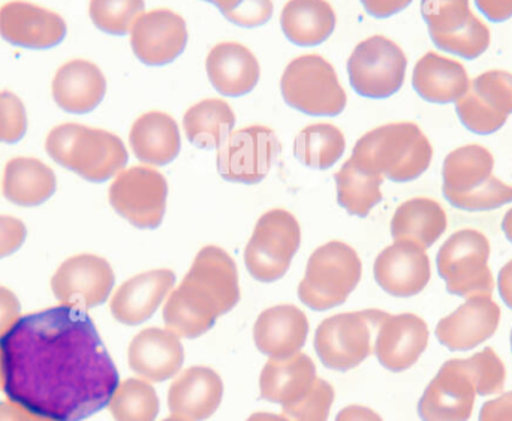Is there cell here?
<instances>
[{
    "label": "cell",
    "mask_w": 512,
    "mask_h": 421,
    "mask_svg": "<svg viewBox=\"0 0 512 421\" xmlns=\"http://www.w3.org/2000/svg\"><path fill=\"white\" fill-rule=\"evenodd\" d=\"M0 369L9 401L56 421L89 419L119 386L92 318L63 305L21 317L0 336Z\"/></svg>",
    "instance_id": "obj_1"
},
{
    "label": "cell",
    "mask_w": 512,
    "mask_h": 421,
    "mask_svg": "<svg viewBox=\"0 0 512 421\" xmlns=\"http://www.w3.org/2000/svg\"><path fill=\"white\" fill-rule=\"evenodd\" d=\"M239 302L236 263L224 249L206 246L198 252L180 287L168 296L164 323L179 338H200Z\"/></svg>",
    "instance_id": "obj_2"
},
{
    "label": "cell",
    "mask_w": 512,
    "mask_h": 421,
    "mask_svg": "<svg viewBox=\"0 0 512 421\" xmlns=\"http://www.w3.org/2000/svg\"><path fill=\"white\" fill-rule=\"evenodd\" d=\"M351 158L369 173L405 183L429 170L433 147L415 123H390L364 134Z\"/></svg>",
    "instance_id": "obj_3"
},
{
    "label": "cell",
    "mask_w": 512,
    "mask_h": 421,
    "mask_svg": "<svg viewBox=\"0 0 512 421\" xmlns=\"http://www.w3.org/2000/svg\"><path fill=\"white\" fill-rule=\"evenodd\" d=\"M57 164L93 183L110 180L125 170L128 150L117 135L78 123L56 126L45 141Z\"/></svg>",
    "instance_id": "obj_4"
},
{
    "label": "cell",
    "mask_w": 512,
    "mask_h": 421,
    "mask_svg": "<svg viewBox=\"0 0 512 421\" xmlns=\"http://www.w3.org/2000/svg\"><path fill=\"white\" fill-rule=\"evenodd\" d=\"M495 158L478 144L460 147L445 158V200L465 212H489L512 203V186L493 176Z\"/></svg>",
    "instance_id": "obj_5"
},
{
    "label": "cell",
    "mask_w": 512,
    "mask_h": 421,
    "mask_svg": "<svg viewBox=\"0 0 512 421\" xmlns=\"http://www.w3.org/2000/svg\"><path fill=\"white\" fill-rule=\"evenodd\" d=\"M361 272L363 266L354 248L343 242L325 243L310 255L298 297L313 311L337 308L360 284Z\"/></svg>",
    "instance_id": "obj_6"
},
{
    "label": "cell",
    "mask_w": 512,
    "mask_h": 421,
    "mask_svg": "<svg viewBox=\"0 0 512 421\" xmlns=\"http://www.w3.org/2000/svg\"><path fill=\"white\" fill-rule=\"evenodd\" d=\"M280 90L289 107L307 116H339L348 101L333 66L318 54L292 60L283 72Z\"/></svg>",
    "instance_id": "obj_7"
},
{
    "label": "cell",
    "mask_w": 512,
    "mask_h": 421,
    "mask_svg": "<svg viewBox=\"0 0 512 421\" xmlns=\"http://www.w3.org/2000/svg\"><path fill=\"white\" fill-rule=\"evenodd\" d=\"M387 312L378 309L334 315L319 324L315 351L322 365L346 372L360 366L372 354L379 324Z\"/></svg>",
    "instance_id": "obj_8"
},
{
    "label": "cell",
    "mask_w": 512,
    "mask_h": 421,
    "mask_svg": "<svg viewBox=\"0 0 512 421\" xmlns=\"http://www.w3.org/2000/svg\"><path fill=\"white\" fill-rule=\"evenodd\" d=\"M490 252L489 240L480 231L454 233L439 249L436 260L448 293L463 299L492 296L495 279L489 267Z\"/></svg>",
    "instance_id": "obj_9"
},
{
    "label": "cell",
    "mask_w": 512,
    "mask_h": 421,
    "mask_svg": "<svg viewBox=\"0 0 512 421\" xmlns=\"http://www.w3.org/2000/svg\"><path fill=\"white\" fill-rule=\"evenodd\" d=\"M301 243L300 224L282 209L259 218L245 249V264L256 281L271 284L286 275Z\"/></svg>",
    "instance_id": "obj_10"
},
{
    "label": "cell",
    "mask_w": 512,
    "mask_h": 421,
    "mask_svg": "<svg viewBox=\"0 0 512 421\" xmlns=\"http://www.w3.org/2000/svg\"><path fill=\"white\" fill-rule=\"evenodd\" d=\"M421 15L439 50L474 60L490 47L489 27L475 17L469 0H421Z\"/></svg>",
    "instance_id": "obj_11"
},
{
    "label": "cell",
    "mask_w": 512,
    "mask_h": 421,
    "mask_svg": "<svg viewBox=\"0 0 512 421\" xmlns=\"http://www.w3.org/2000/svg\"><path fill=\"white\" fill-rule=\"evenodd\" d=\"M406 68L408 59L402 48L381 35L360 42L348 60L352 89L370 99L396 95L405 83Z\"/></svg>",
    "instance_id": "obj_12"
},
{
    "label": "cell",
    "mask_w": 512,
    "mask_h": 421,
    "mask_svg": "<svg viewBox=\"0 0 512 421\" xmlns=\"http://www.w3.org/2000/svg\"><path fill=\"white\" fill-rule=\"evenodd\" d=\"M108 197L113 209L129 224L155 230L164 221L168 183L153 168L132 167L117 174Z\"/></svg>",
    "instance_id": "obj_13"
},
{
    "label": "cell",
    "mask_w": 512,
    "mask_h": 421,
    "mask_svg": "<svg viewBox=\"0 0 512 421\" xmlns=\"http://www.w3.org/2000/svg\"><path fill=\"white\" fill-rule=\"evenodd\" d=\"M280 153L277 135L265 126L233 132L219 147L218 171L228 182L256 185L270 173Z\"/></svg>",
    "instance_id": "obj_14"
},
{
    "label": "cell",
    "mask_w": 512,
    "mask_h": 421,
    "mask_svg": "<svg viewBox=\"0 0 512 421\" xmlns=\"http://www.w3.org/2000/svg\"><path fill=\"white\" fill-rule=\"evenodd\" d=\"M460 122L478 135L498 132L512 114V74L493 69L478 75L457 101Z\"/></svg>",
    "instance_id": "obj_15"
},
{
    "label": "cell",
    "mask_w": 512,
    "mask_h": 421,
    "mask_svg": "<svg viewBox=\"0 0 512 421\" xmlns=\"http://www.w3.org/2000/svg\"><path fill=\"white\" fill-rule=\"evenodd\" d=\"M114 282L116 278L107 260L84 254L69 258L59 267L51 279V290L60 305L83 311L104 305Z\"/></svg>",
    "instance_id": "obj_16"
},
{
    "label": "cell",
    "mask_w": 512,
    "mask_h": 421,
    "mask_svg": "<svg viewBox=\"0 0 512 421\" xmlns=\"http://www.w3.org/2000/svg\"><path fill=\"white\" fill-rule=\"evenodd\" d=\"M66 33L59 14L35 3L15 0L0 8V36L15 47L48 50L62 44Z\"/></svg>",
    "instance_id": "obj_17"
},
{
    "label": "cell",
    "mask_w": 512,
    "mask_h": 421,
    "mask_svg": "<svg viewBox=\"0 0 512 421\" xmlns=\"http://www.w3.org/2000/svg\"><path fill=\"white\" fill-rule=\"evenodd\" d=\"M188 44V26L170 9L144 12L131 29V47L140 62L164 66L174 62Z\"/></svg>",
    "instance_id": "obj_18"
},
{
    "label": "cell",
    "mask_w": 512,
    "mask_h": 421,
    "mask_svg": "<svg viewBox=\"0 0 512 421\" xmlns=\"http://www.w3.org/2000/svg\"><path fill=\"white\" fill-rule=\"evenodd\" d=\"M373 272L385 293L403 299L420 294L432 278V267L426 251L405 240L385 248L376 258Z\"/></svg>",
    "instance_id": "obj_19"
},
{
    "label": "cell",
    "mask_w": 512,
    "mask_h": 421,
    "mask_svg": "<svg viewBox=\"0 0 512 421\" xmlns=\"http://www.w3.org/2000/svg\"><path fill=\"white\" fill-rule=\"evenodd\" d=\"M429 327L414 314L390 315L379 324L373 353L391 372L408 371L426 351Z\"/></svg>",
    "instance_id": "obj_20"
},
{
    "label": "cell",
    "mask_w": 512,
    "mask_h": 421,
    "mask_svg": "<svg viewBox=\"0 0 512 421\" xmlns=\"http://www.w3.org/2000/svg\"><path fill=\"white\" fill-rule=\"evenodd\" d=\"M501 321V308L492 296L466 299L436 326V338L451 351H469L493 338Z\"/></svg>",
    "instance_id": "obj_21"
},
{
    "label": "cell",
    "mask_w": 512,
    "mask_h": 421,
    "mask_svg": "<svg viewBox=\"0 0 512 421\" xmlns=\"http://www.w3.org/2000/svg\"><path fill=\"white\" fill-rule=\"evenodd\" d=\"M475 398L474 384L448 360L418 402V414L423 421H469Z\"/></svg>",
    "instance_id": "obj_22"
},
{
    "label": "cell",
    "mask_w": 512,
    "mask_h": 421,
    "mask_svg": "<svg viewBox=\"0 0 512 421\" xmlns=\"http://www.w3.org/2000/svg\"><path fill=\"white\" fill-rule=\"evenodd\" d=\"M128 362L131 371L144 380L162 383L179 374L185 362V350L176 333L152 327L132 339Z\"/></svg>",
    "instance_id": "obj_23"
},
{
    "label": "cell",
    "mask_w": 512,
    "mask_h": 421,
    "mask_svg": "<svg viewBox=\"0 0 512 421\" xmlns=\"http://www.w3.org/2000/svg\"><path fill=\"white\" fill-rule=\"evenodd\" d=\"M176 284V273L168 269L141 273L126 281L111 300V314L119 323L138 326L155 315Z\"/></svg>",
    "instance_id": "obj_24"
},
{
    "label": "cell",
    "mask_w": 512,
    "mask_h": 421,
    "mask_svg": "<svg viewBox=\"0 0 512 421\" xmlns=\"http://www.w3.org/2000/svg\"><path fill=\"white\" fill-rule=\"evenodd\" d=\"M224 398V383L213 369H186L168 390V408L177 419L204 421L218 411Z\"/></svg>",
    "instance_id": "obj_25"
},
{
    "label": "cell",
    "mask_w": 512,
    "mask_h": 421,
    "mask_svg": "<svg viewBox=\"0 0 512 421\" xmlns=\"http://www.w3.org/2000/svg\"><path fill=\"white\" fill-rule=\"evenodd\" d=\"M309 321L292 305L274 306L259 315L254 326L256 348L271 359H288L304 347Z\"/></svg>",
    "instance_id": "obj_26"
},
{
    "label": "cell",
    "mask_w": 512,
    "mask_h": 421,
    "mask_svg": "<svg viewBox=\"0 0 512 421\" xmlns=\"http://www.w3.org/2000/svg\"><path fill=\"white\" fill-rule=\"evenodd\" d=\"M105 93L107 80L101 69L89 60H71L54 75V102L66 113H90L104 101Z\"/></svg>",
    "instance_id": "obj_27"
},
{
    "label": "cell",
    "mask_w": 512,
    "mask_h": 421,
    "mask_svg": "<svg viewBox=\"0 0 512 421\" xmlns=\"http://www.w3.org/2000/svg\"><path fill=\"white\" fill-rule=\"evenodd\" d=\"M206 69L212 86L231 98L251 93L261 75L254 53L237 42L215 45L207 56Z\"/></svg>",
    "instance_id": "obj_28"
},
{
    "label": "cell",
    "mask_w": 512,
    "mask_h": 421,
    "mask_svg": "<svg viewBox=\"0 0 512 421\" xmlns=\"http://www.w3.org/2000/svg\"><path fill=\"white\" fill-rule=\"evenodd\" d=\"M316 366L306 354L265 363L259 380L261 398L271 404H294L307 395L316 381Z\"/></svg>",
    "instance_id": "obj_29"
},
{
    "label": "cell",
    "mask_w": 512,
    "mask_h": 421,
    "mask_svg": "<svg viewBox=\"0 0 512 421\" xmlns=\"http://www.w3.org/2000/svg\"><path fill=\"white\" fill-rule=\"evenodd\" d=\"M412 86L424 101L451 104L468 92L471 81L462 63L430 51L415 65Z\"/></svg>",
    "instance_id": "obj_30"
},
{
    "label": "cell",
    "mask_w": 512,
    "mask_h": 421,
    "mask_svg": "<svg viewBox=\"0 0 512 421\" xmlns=\"http://www.w3.org/2000/svg\"><path fill=\"white\" fill-rule=\"evenodd\" d=\"M129 143L138 161L155 167L171 164L182 147L176 120L161 111H150L137 119Z\"/></svg>",
    "instance_id": "obj_31"
},
{
    "label": "cell",
    "mask_w": 512,
    "mask_h": 421,
    "mask_svg": "<svg viewBox=\"0 0 512 421\" xmlns=\"http://www.w3.org/2000/svg\"><path fill=\"white\" fill-rule=\"evenodd\" d=\"M447 213L441 204L430 198H412L400 204L391 221L394 242L415 243L426 249L432 248L447 230Z\"/></svg>",
    "instance_id": "obj_32"
},
{
    "label": "cell",
    "mask_w": 512,
    "mask_h": 421,
    "mask_svg": "<svg viewBox=\"0 0 512 421\" xmlns=\"http://www.w3.org/2000/svg\"><path fill=\"white\" fill-rule=\"evenodd\" d=\"M280 26L292 44L315 47L327 41L336 29V14L325 0H289Z\"/></svg>",
    "instance_id": "obj_33"
},
{
    "label": "cell",
    "mask_w": 512,
    "mask_h": 421,
    "mask_svg": "<svg viewBox=\"0 0 512 421\" xmlns=\"http://www.w3.org/2000/svg\"><path fill=\"white\" fill-rule=\"evenodd\" d=\"M57 182L50 167L33 158H15L6 164L3 195L12 204L35 207L45 203L56 192Z\"/></svg>",
    "instance_id": "obj_34"
},
{
    "label": "cell",
    "mask_w": 512,
    "mask_h": 421,
    "mask_svg": "<svg viewBox=\"0 0 512 421\" xmlns=\"http://www.w3.org/2000/svg\"><path fill=\"white\" fill-rule=\"evenodd\" d=\"M236 116L222 99H204L186 111L183 128L186 137L198 149H219L233 134Z\"/></svg>",
    "instance_id": "obj_35"
},
{
    "label": "cell",
    "mask_w": 512,
    "mask_h": 421,
    "mask_svg": "<svg viewBox=\"0 0 512 421\" xmlns=\"http://www.w3.org/2000/svg\"><path fill=\"white\" fill-rule=\"evenodd\" d=\"M337 201L349 215H369L370 210L382 201L381 185L384 177L369 173L349 158L336 176Z\"/></svg>",
    "instance_id": "obj_36"
},
{
    "label": "cell",
    "mask_w": 512,
    "mask_h": 421,
    "mask_svg": "<svg viewBox=\"0 0 512 421\" xmlns=\"http://www.w3.org/2000/svg\"><path fill=\"white\" fill-rule=\"evenodd\" d=\"M346 141L336 126L316 123L295 137L294 155L301 164L316 170H328L345 153Z\"/></svg>",
    "instance_id": "obj_37"
},
{
    "label": "cell",
    "mask_w": 512,
    "mask_h": 421,
    "mask_svg": "<svg viewBox=\"0 0 512 421\" xmlns=\"http://www.w3.org/2000/svg\"><path fill=\"white\" fill-rule=\"evenodd\" d=\"M108 407L116 421H155L159 399L147 381L129 378L117 386Z\"/></svg>",
    "instance_id": "obj_38"
},
{
    "label": "cell",
    "mask_w": 512,
    "mask_h": 421,
    "mask_svg": "<svg viewBox=\"0 0 512 421\" xmlns=\"http://www.w3.org/2000/svg\"><path fill=\"white\" fill-rule=\"evenodd\" d=\"M453 362L474 384L478 396L504 392L507 371L493 348H484L469 359H453Z\"/></svg>",
    "instance_id": "obj_39"
},
{
    "label": "cell",
    "mask_w": 512,
    "mask_h": 421,
    "mask_svg": "<svg viewBox=\"0 0 512 421\" xmlns=\"http://www.w3.org/2000/svg\"><path fill=\"white\" fill-rule=\"evenodd\" d=\"M144 0H90L92 23L108 35L123 36L131 33L138 18L144 14Z\"/></svg>",
    "instance_id": "obj_40"
},
{
    "label": "cell",
    "mask_w": 512,
    "mask_h": 421,
    "mask_svg": "<svg viewBox=\"0 0 512 421\" xmlns=\"http://www.w3.org/2000/svg\"><path fill=\"white\" fill-rule=\"evenodd\" d=\"M334 402V389L327 381L316 378L310 392L294 404L282 407L288 421H327Z\"/></svg>",
    "instance_id": "obj_41"
},
{
    "label": "cell",
    "mask_w": 512,
    "mask_h": 421,
    "mask_svg": "<svg viewBox=\"0 0 512 421\" xmlns=\"http://www.w3.org/2000/svg\"><path fill=\"white\" fill-rule=\"evenodd\" d=\"M27 131V114L23 101L12 92H0V143L23 140Z\"/></svg>",
    "instance_id": "obj_42"
},
{
    "label": "cell",
    "mask_w": 512,
    "mask_h": 421,
    "mask_svg": "<svg viewBox=\"0 0 512 421\" xmlns=\"http://www.w3.org/2000/svg\"><path fill=\"white\" fill-rule=\"evenodd\" d=\"M274 6L271 0H245L236 11L228 15L227 20L240 27L262 26L273 17Z\"/></svg>",
    "instance_id": "obj_43"
},
{
    "label": "cell",
    "mask_w": 512,
    "mask_h": 421,
    "mask_svg": "<svg viewBox=\"0 0 512 421\" xmlns=\"http://www.w3.org/2000/svg\"><path fill=\"white\" fill-rule=\"evenodd\" d=\"M26 225L11 216H0V260L9 257L23 246Z\"/></svg>",
    "instance_id": "obj_44"
},
{
    "label": "cell",
    "mask_w": 512,
    "mask_h": 421,
    "mask_svg": "<svg viewBox=\"0 0 512 421\" xmlns=\"http://www.w3.org/2000/svg\"><path fill=\"white\" fill-rule=\"evenodd\" d=\"M20 315V300L8 288L0 287V336L20 320Z\"/></svg>",
    "instance_id": "obj_45"
},
{
    "label": "cell",
    "mask_w": 512,
    "mask_h": 421,
    "mask_svg": "<svg viewBox=\"0 0 512 421\" xmlns=\"http://www.w3.org/2000/svg\"><path fill=\"white\" fill-rule=\"evenodd\" d=\"M480 421H512V392L486 402L480 411Z\"/></svg>",
    "instance_id": "obj_46"
},
{
    "label": "cell",
    "mask_w": 512,
    "mask_h": 421,
    "mask_svg": "<svg viewBox=\"0 0 512 421\" xmlns=\"http://www.w3.org/2000/svg\"><path fill=\"white\" fill-rule=\"evenodd\" d=\"M367 14L375 18H388L411 5L412 0H361Z\"/></svg>",
    "instance_id": "obj_47"
},
{
    "label": "cell",
    "mask_w": 512,
    "mask_h": 421,
    "mask_svg": "<svg viewBox=\"0 0 512 421\" xmlns=\"http://www.w3.org/2000/svg\"><path fill=\"white\" fill-rule=\"evenodd\" d=\"M475 3L493 23H502L512 17V0H475Z\"/></svg>",
    "instance_id": "obj_48"
},
{
    "label": "cell",
    "mask_w": 512,
    "mask_h": 421,
    "mask_svg": "<svg viewBox=\"0 0 512 421\" xmlns=\"http://www.w3.org/2000/svg\"><path fill=\"white\" fill-rule=\"evenodd\" d=\"M41 416L30 413L14 402H0V421H41Z\"/></svg>",
    "instance_id": "obj_49"
},
{
    "label": "cell",
    "mask_w": 512,
    "mask_h": 421,
    "mask_svg": "<svg viewBox=\"0 0 512 421\" xmlns=\"http://www.w3.org/2000/svg\"><path fill=\"white\" fill-rule=\"evenodd\" d=\"M336 421H382L381 416L376 414L370 408L361 407V405H351L343 408L337 414Z\"/></svg>",
    "instance_id": "obj_50"
},
{
    "label": "cell",
    "mask_w": 512,
    "mask_h": 421,
    "mask_svg": "<svg viewBox=\"0 0 512 421\" xmlns=\"http://www.w3.org/2000/svg\"><path fill=\"white\" fill-rule=\"evenodd\" d=\"M498 285L502 300L508 308L512 309V260L499 272Z\"/></svg>",
    "instance_id": "obj_51"
},
{
    "label": "cell",
    "mask_w": 512,
    "mask_h": 421,
    "mask_svg": "<svg viewBox=\"0 0 512 421\" xmlns=\"http://www.w3.org/2000/svg\"><path fill=\"white\" fill-rule=\"evenodd\" d=\"M204 2H209L212 3V5H215L216 8L222 12V15L227 18L228 15H230L231 12L236 11V9L239 8L245 0H204Z\"/></svg>",
    "instance_id": "obj_52"
},
{
    "label": "cell",
    "mask_w": 512,
    "mask_h": 421,
    "mask_svg": "<svg viewBox=\"0 0 512 421\" xmlns=\"http://www.w3.org/2000/svg\"><path fill=\"white\" fill-rule=\"evenodd\" d=\"M246 421H288L283 416H277V414L270 413H256L252 414Z\"/></svg>",
    "instance_id": "obj_53"
},
{
    "label": "cell",
    "mask_w": 512,
    "mask_h": 421,
    "mask_svg": "<svg viewBox=\"0 0 512 421\" xmlns=\"http://www.w3.org/2000/svg\"><path fill=\"white\" fill-rule=\"evenodd\" d=\"M502 230H504L505 236H507V239L512 243V209L508 210L507 215L504 216Z\"/></svg>",
    "instance_id": "obj_54"
},
{
    "label": "cell",
    "mask_w": 512,
    "mask_h": 421,
    "mask_svg": "<svg viewBox=\"0 0 512 421\" xmlns=\"http://www.w3.org/2000/svg\"><path fill=\"white\" fill-rule=\"evenodd\" d=\"M164 421H186V420L177 419V417H171V419H165Z\"/></svg>",
    "instance_id": "obj_55"
},
{
    "label": "cell",
    "mask_w": 512,
    "mask_h": 421,
    "mask_svg": "<svg viewBox=\"0 0 512 421\" xmlns=\"http://www.w3.org/2000/svg\"><path fill=\"white\" fill-rule=\"evenodd\" d=\"M0 389H2V369H0Z\"/></svg>",
    "instance_id": "obj_56"
},
{
    "label": "cell",
    "mask_w": 512,
    "mask_h": 421,
    "mask_svg": "<svg viewBox=\"0 0 512 421\" xmlns=\"http://www.w3.org/2000/svg\"><path fill=\"white\" fill-rule=\"evenodd\" d=\"M41 421H56V420H51V419H47V417H42Z\"/></svg>",
    "instance_id": "obj_57"
},
{
    "label": "cell",
    "mask_w": 512,
    "mask_h": 421,
    "mask_svg": "<svg viewBox=\"0 0 512 421\" xmlns=\"http://www.w3.org/2000/svg\"><path fill=\"white\" fill-rule=\"evenodd\" d=\"M511 350H512V330H511Z\"/></svg>",
    "instance_id": "obj_58"
}]
</instances>
